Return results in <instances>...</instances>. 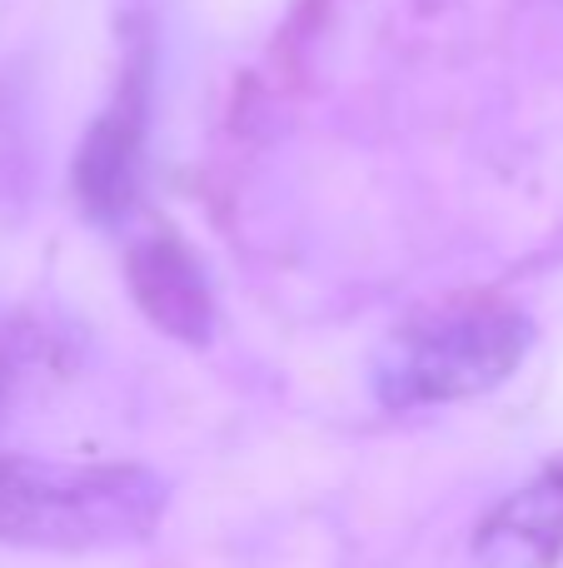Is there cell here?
<instances>
[{
	"instance_id": "1",
	"label": "cell",
	"mask_w": 563,
	"mask_h": 568,
	"mask_svg": "<svg viewBox=\"0 0 563 568\" xmlns=\"http://www.w3.org/2000/svg\"><path fill=\"white\" fill-rule=\"evenodd\" d=\"M170 484L145 464H60L0 454V544L40 554L125 549L165 519Z\"/></svg>"
},
{
	"instance_id": "2",
	"label": "cell",
	"mask_w": 563,
	"mask_h": 568,
	"mask_svg": "<svg viewBox=\"0 0 563 568\" xmlns=\"http://www.w3.org/2000/svg\"><path fill=\"white\" fill-rule=\"evenodd\" d=\"M534 349V320L504 300H449L419 310L385 339L375 394L389 409H429L499 389Z\"/></svg>"
},
{
	"instance_id": "3",
	"label": "cell",
	"mask_w": 563,
	"mask_h": 568,
	"mask_svg": "<svg viewBox=\"0 0 563 568\" xmlns=\"http://www.w3.org/2000/svg\"><path fill=\"white\" fill-rule=\"evenodd\" d=\"M145 135H150V40L135 36L110 105L95 115L75 150V205L95 225H125L145 185Z\"/></svg>"
},
{
	"instance_id": "4",
	"label": "cell",
	"mask_w": 563,
	"mask_h": 568,
	"mask_svg": "<svg viewBox=\"0 0 563 568\" xmlns=\"http://www.w3.org/2000/svg\"><path fill=\"white\" fill-rule=\"evenodd\" d=\"M125 280L160 334L190 344V349L215 339V294H209L199 260L190 255V245L175 230H155V235L135 240L125 250Z\"/></svg>"
},
{
	"instance_id": "5",
	"label": "cell",
	"mask_w": 563,
	"mask_h": 568,
	"mask_svg": "<svg viewBox=\"0 0 563 568\" xmlns=\"http://www.w3.org/2000/svg\"><path fill=\"white\" fill-rule=\"evenodd\" d=\"M484 568H559L563 559V464L539 469L474 534Z\"/></svg>"
}]
</instances>
